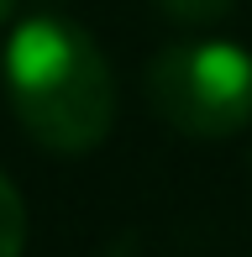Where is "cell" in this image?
<instances>
[{
  "instance_id": "cell-1",
  "label": "cell",
  "mask_w": 252,
  "mask_h": 257,
  "mask_svg": "<svg viewBox=\"0 0 252 257\" xmlns=\"http://www.w3.org/2000/svg\"><path fill=\"white\" fill-rule=\"evenodd\" d=\"M6 100L21 132L53 153H89L110 137L116 79L84 27L63 16H32L6 42Z\"/></svg>"
},
{
  "instance_id": "cell-3",
  "label": "cell",
  "mask_w": 252,
  "mask_h": 257,
  "mask_svg": "<svg viewBox=\"0 0 252 257\" xmlns=\"http://www.w3.org/2000/svg\"><path fill=\"white\" fill-rule=\"evenodd\" d=\"M21 247H27V205L16 184L0 173V257H21Z\"/></svg>"
},
{
  "instance_id": "cell-5",
  "label": "cell",
  "mask_w": 252,
  "mask_h": 257,
  "mask_svg": "<svg viewBox=\"0 0 252 257\" xmlns=\"http://www.w3.org/2000/svg\"><path fill=\"white\" fill-rule=\"evenodd\" d=\"M11 11H16V0H0V21H6V16H11Z\"/></svg>"
},
{
  "instance_id": "cell-2",
  "label": "cell",
  "mask_w": 252,
  "mask_h": 257,
  "mask_svg": "<svg viewBox=\"0 0 252 257\" xmlns=\"http://www.w3.org/2000/svg\"><path fill=\"white\" fill-rule=\"evenodd\" d=\"M147 100L179 137H236L252 121V58L236 42H174L147 63Z\"/></svg>"
},
{
  "instance_id": "cell-4",
  "label": "cell",
  "mask_w": 252,
  "mask_h": 257,
  "mask_svg": "<svg viewBox=\"0 0 252 257\" xmlns=\"http://www.w3.org/2000/svg\"><path fill=\"white\" fill-rule=\"evenodd\" d=\"M158 6H163V16L184 21V27H205V21H221L236 0H158Z\"/></svg>"
}]
</instances>
